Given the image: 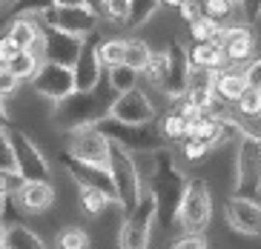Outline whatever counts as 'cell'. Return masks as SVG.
Returning a JSON list of instances; mask_svg holds the SVG:
<instances>
[{
    "label": "cell",
    "mask_w": 261,
    "mask_h": 249,
    "mask_svg": "<svg viewBox=\"0 0 261 249\" xmlns=\"http://www.w3.org/2000/svg\"><path fill=\"white\" fill-rule=\"evenodd\" d=\"M187 178L178 169L175 158L169 149L152 152V166H149V181H146V192L152 195L155 204V224H161V229H172L178 224V209L187 192Z\"/></svg>",
    "instance_id": "1"
},
{
    "label": "cell",
    "mask_w": 261,
    "mask_h": 249,
    "mask_svg": "<svg viewBox=\"0 0 261 249\" xmlns=\"http://www.w3.org/2000/svg\"><path fill=\"white\" fill-rule=\"evenodd\" d=\"M115 98H107L100 86L89 92H72L66 95L63 100H58L52 109V121L58 129L63 132H77V129H89L100 121V118H107L109 115V106H112Z\"/></svg>",
    "instance_id": "2"
},
{
    "label": "cell",
    "mask_w": 261,
    "mask_h": 249,
    "mask_svg": "<svg viewBox=\"0 0 261 249\" xmlns=\"http://www.w3.org/2000/svg\"><path fill=\"white\" fill-rule=\"evenodd\" d=\"M92 129H98L100 135L107 137L109 144H115V146H121L123 152H158V149H164V141L161 137V132L149 123V126H132V123H121V121H115V118H100L98 123H95Z\"/></svg>",
    "instance_id": "3"
},
{
    "label": "cell",
    "mask_w": 261,
    "mask_h": 249,
    "mask_svg": "<svg viewBox=\"0 0 261 249\" xmlns=\"http://www.w3.org/2000/svg\"><path fill=\"white\" fill-rule=\"evenodd\" d=\"M6 137H9V146H12V160H15L17 178L23 183H52V169H49L43 152L38 149V144L23 129L9 126Z\"/></svg>",
    "instance_id": "4"
},
{
    "label": "cell",
    "mask_w": 261,
    "mask_h": 249,
    "mask_svg": "<svg viewBox=\"0 0 261 249\" xmlns=\"http://www.w3.org/2000/svg\"><path fill=\"white\" fill-rule=\"evenodd\" d=\"M107 169L115 181V204L121 206L123 212H129L132 206L138 204L141 198V175H138V166L132 160L129 152H123L121 146L109 144V160H107Z\"/></svg>",
    "instance_id": "5"
},
{
    "label": "cell",
    "mask_w": 261,
    "mask_h": 249,
    "mask_svg": "<svg viewBox=\"0 0 261 249\" xmlns=\"http://www.w3.org/2000/svg\"><path fill=\"white\" fill-rule=\"evenodd\" d=\"M210 218H213V198H210L207 181L204 178H190L181 209H178V224L187 235H201L210 227Z\"/></svg>",
    "instance_id": "6"
},
{
    "label": "cell",
    "mask_w": 261,
    "mask_h": 249,
    "mask_svg": "<svg viewBox=\"0 0 261 249\" xmlns=\"http://www.w3.org/2000/svg\"><path fill=\"white\" fill-rule=\"evenodd\" d=\"M155 227V204L149 192H141L138 204L126 212L118 235V249H149Z\"/></svg>",
    "instance_id": "7"
},
{
    "label": "cell",
    "mask_w": 261,
    "mask_h": 249,
    "mask_svg": "<svg viewBox=\"0 0 261 249\" xmlns=\"http://www.w3.org/2000/svg\"><path fill=\"white\" fill-rule=\"evenodd\" d=\"M261 192V144L238 135L236 149V198H258Z\"/></svg>",
    "instance_id": "8"
},
{
    "label": "cell",
    "mask_w": 261,
    "mask_h": 249,
    "mask_svg": "<svg viewBox=\"0 0 261 249\" xmlns=\"http://www.w3.org/2000/svg\"><path fill=\"white\" fill-rule=\"evenodd\" d=\"M38 20L46 26V29H58V32H69V35H77V38H86L98 32L100 15L92 12L89 6H75V9H58L49 6L43 15H38Z\"/></svg>",
    "instance_id": "9"
},
{
    "label": "cell",
    "mask_w": 261,
    "mask_h": 249,
    "mask_svg": "<svg viewBox=\"0 0 261 249\" xmlns=\"http://www.w3.org/2000/svg\"><path fill=\"white\" fill-rule=\"evenodd\" d=\"M164 54H167V72H164V80L158 89L167 98L181 100L187 86H190V75H192V63H190V54H187V46L181 40H172Z\"/></svg>",
    "instance_id": "10"
},
{
    "label": "cell",
    "mask_w": 261,
    "mask_h": 249,
    "mask_svg": "<svg viewBox=\"0 0 261 249\" xmlns=\"http://www.w3.org/2000/svg\"><path fill=\"white\" fill-rule=\"evenodd\" d=\"M61 163L63 169L69 172V178L77 183L81 189H95L100 192L103 198H109L112 204H115V181H112V175H109L107 166H92V163H84V160L72 158L69 152H63L61 155Z\"/></svg>",
    "instance_id": "11"
},
{
    "label": "cell",
    "mask_w": 261,
    "mask_h": 249,
    "mask_svg": "<svg viewBox=\"0 0 261 249\" xmlns=\"http://www.w3.org/2000/svg\"><path fill=\"white\" fill-rule=\"evenodd\" d=\"M98 43H100V32H92V35L84 38L81 54H77L75 66H72L75 92H89L95 86H100V80H103V66L98 61Z\"/></svg>",
    "instance_id": "12"
},
{
    "label": "cell",
    "mask_w": 261,
    "mask_h": 249,
    "mask_svg": "<svg viewBox=\"0 0 261 249\" xmlns=\"http://www.w3.org/2000/svg\"><path fill=\"white\" fill-rule=\"evenodd\" d=\"M109 118H115L121 123H132V126H149L155 121V106L146 98V92L129 89L123 95H115V100L109 106Z\"/></svg>",
    "instance_id": "13"
},
{
    "label": "cell",
    "mask_w": 261,
    "mask_h": 249,
    "mask_svg": "<svg viewBox=\"0 0 261 249\" xmlns=\"http://www.w3.org/2000/svg\"><path fill=\"white\" fill-rule=\"evenodd\" d=\"M32 89L43 95L49 100H63L66 95L75 92V80H72V69L66 66H58V63H40L38 72L32 75Z\"/></svg>",
    "instance_id": "14"
},
{
    "label": "cell",
    "mask_w": 261,
    "mask_h": 249,
    "mask_svg": "<svg viewBox=\"0 0 261 249\" xmlns=\"http://www.w3.org/2000/svg\"><path fill=\"white\" fill-rule=\"evenodd\" d=\"M81 46H84V38L43 26V63H58V66L72 69L81 54Z\"/></svg>",
    "instance_id": "15"
},
{
    "label": "cell",
    "mask_w": 261,
    "mask_h": 249,
    "mask_svg": "<svg viewBox=\"0 0 261 249\" xmlns=\"http://www.w3.org/2000/svg\"><path fill=\"white\" fill-rule=\"evenodd\" d=\"M72 158L84 160V163L92 166H107L109 160V141L100 135L98 129H77L69 137V149H66Z\"/></svg>",
    "instance_id": "16"
},
{
    "label": "cell",
    "mask_w": 261,
    "mask_h": 249,
    "mask_svg": "<svg viewBox=\"0 0 261 249\" xmlns=\"http://www.w3.org/2000/svg\"><path fill=\"white\" fill-rule=\"evenodd\" d=\"M224 212H227V224L238 235L261 238V204L255 198H236L232 195L227 201V206H224Z\"/></svg>",
    "instance_id": "17"
},
{
    "label": "cell",
    "mask_w": 261,
    "mask_h": 249,
    "mask_svg": "<svg viewBox=\"0 0 261 249\" xmlns=\"http://www.w3.org/2000/svg\"><path fill=\"white\" fill-rule=\"evenodd\" d=\"M255 49V38L247 26H230L221 32V52L227 61L232 63H244Z\"/></svg>",
    "instance_id": "18"
},
{
    "label": "cell",
    "mask_w": 261,
    "mask_h": 249,
    "mask_svg": "<svg viewBox=\"0 0 261 249\" xmlns=\"http://www.w3.org/2000/svg\"><path fill=\"white\" fill-rule=\"evenodd\" d=\"M15 195H17V204L26 212H46L55 201L52 183H20Z\"/></svg>",
    "instance_id": "19"
},
{
    "label": "cell",
    "mask_w": 261,
    "mask_h": 249,
    "mask_svg": "<svg viewBox=\"0 0 261 249\" xmlns=\"http://www.w3.org/2000/svg\"><path fill=\"white\" fill-rule=\"evenodd\" d=\"M40 32H43V23H40L35 15L12 17V23L6 26V35L17 43V49H29V46L40 38Z\"/></svg>",
    "instance_id": "20"
},
{
    "label": "cell",
    "mask_w": 261,
    "mask_h": 249,
    "mask_svg": "<svg viewBox=\"0 0 261 249\" xmlns=\"http://www.w3.org/2000/svg\"><path fill=\"white\" fill-rule=\"evenodd\" d=\"M187 54H190L192 69L221 72L224 63H227V58H224V52H221V46L218 43H192L190 49H187Z\"/></svg>",
    "instance_id": "21"
},
{
    "label": "cell",
    "mask_w": 261,
    "mask_h": 249,
    "mask_svg": "<svg viewBox=\"0 0 261 249\" xmlns=\"http://www.w3.org/2000/svg\"><path fill=\"white\" fill-rule=\"evenodd\" d=\"M213 89H215V95H218L224 103H236L238 95L247 89L244 72H238V69H221V72H215Z\"/></svg>",
    "instance_id": "22"
},
{
    "label": "cell",
    "mask_w": 261,
    "mask_h": 249,
    "mask_svg": "<svg viewBox=\"0 0 261 249\" xmlns=\"http://www.w3.org/2000/svg\"><path fill=\"white\" fill-rule=\"evenodd\" d=\"M3 249H46V243L40 241L29 227H23V224H12V227H6Z\"/></svg>",
    "instance_id": "23"
},
{
    "label": "cell",
    "mask_w": 261,
    "mask_h": 249,
    "mask_svg": "<svg viewBox=\"0 0 261 249\" xmlns=\"http://www.w3.org/2000/svg\"><path fill=\"white\" fill-rule=\"evenodd\" d=\"M158 6H161V0H129V12H126L123 26H126V29H141V26L158 12Z\"/></svg>",
    "instance_id": "24"
},
{
    "label": "cell",
    "mask_w": 261,
    "mask_h": 249,
    "mask_svg": "<svg viewBox=\"0 0 261 249\" xmlns=\"http://www.w3.org/2000/svg\"><path fill=\"white\" fill-rule=\"evenodd\" d=\"M109 75H107V80H109V89L115 92V95H123V92H129V89H138V77H141V72H135V69H129V66H112V69H107Z\"/></svg>",
    "instance_id": "25"
},
{
    "label": "cell",
    "mask_w": 261,
    "mask_h": 249,
    "mask_svg": "<svg viewBox=\"0 0 261 249\" xmlns=\"http://www.w3.org/2000/svg\"><path fill=\"white\" fill-rule=\"evenodd\" d=\"M158 132H161L164 141H184V137H190V126H187L184 115L178 112V109H169V112L164 115Z\"/></svg>",
    "instance_id": "26"
},
{
    "label": "cell",
    "mask_w": 261,
    "mask_h": 249,
    "mask_svg": "<svg viewBox=\"0 0 261 249\" xmlns=\"http://www.w3.org/2000/svg\"><path fill=\"white\" fill-rule=\"evenodd\" d=\"M221 32H224L221 23L210 20V17H204V15L195 23H190V35H192L195 43H218L221 46Z\"/></svg>",
    "instance_id": "27"
},
{
    "label": "cell",
    "mask_w": 261,
    "mask_h": 249,
    "mask_svg": "<svg viewBox=\"0 0 261 249\" xmlns=\"http://www.w3.org/2000/svg\"><path fill=\"white\" fill-rule=\"evenodd\" d=\"M123 49H126V40H121V38L103 40V38H100V43H98V61H100V66H103V69L121 66V63H123Z\"/></svg>",
    "instance_id": "28"
},
{
    "label": "cell",
    "mask_w": 261,
    "mask_h": 249,
    "mask_svg": "<svg viewBox=\"0 0 261 249\" xmlns=\"http://www.w3.org/2000/svg\"><path fill=\"white\" fill-rule=\"evenodd\" d=\"M230 123L236 126V132L241 137H250V141H258L261 144V115H238L236 109H230Z\"/></svg>",
    "instance_id": "29"
},
{
    "label": "cell",
    "mask_w": 261,
    "mask_h": 249,
    "mask_svg": "<svg viewBox=\"0 0 261 249\" xmlns=\"http://www.w3.org/2000/svg\"><path fill=\"white\" fill-rule=\"evenodd\" d=\"M149 54H152V49H149L144 40L129 38V40H126V49H123V66L135 69V72H144L146 61H149Z\"/></svg>",
    "instance_id": "30"
},
{
    "label": "cell",
    "mask_w": 261,
    "mask_h": 249,
    "mask_svg": "<svg viewBox=\"0 0 261 249\" xmlns=\"http://www.w3.org/2000/svg\"><path fill=\"white\" fill-rule=\"evenodd\" d=\"M38 66H40V61H38V58H32L29 52H17L15 58L6 63V69H9V72H12V75H15L20 83H23V80H32V75L38 72Z\"/></svg>",
    "instance_id": "31"
},
{
    "label": "cell",
    "mask_w": 261,
    "mask_h": 249,
    "mask_svg": "<svg viewBox=\"0 0 261 249\" xmlns=\"http://www.w3.org/2000/svg\"><path fill=\"white\" fill-rule=\"evenodd\" d=\"M58 249H89V232L81 227H63L58 232Z\"/></svg>",
    "instance_id": "32"
},
{
    "label": "cell",
    "mask_w": 261,
    "mask_h": 249,
    "mask_svg": "<svg viewBox=\"0 0 261 249\" xmlns=\"http://www.w3.org/2000/svg\"><path fill=\"white\" fill-rule=\"evenodd\" d=\"M232 9H236V0H201V15L215 23L227 20L232 15Z\"/></svg>",
    "instance_id": "33"
},
{
    "label": "cell",
    "mask_w": 261,
    "mask_h": 249,
    "mask_svg": "<svg viewBox=\"0 0 261 249\" xmlns=\"http://www.w3.org/2000/svg\"><path fill=\"white\" fill-rule=\"evenodd\" d=\"M164 72H167V54H164V52H152V54H149V61H146V66H144V72H141V75H144L146 80L152 83V86H161Z\"/></svg>",
    "instance_id": "34"
},
{
    "label": "cell",
    "mask_w": 261,
    "mask_h": 249,
    "mask_svg": "<svg viewBox=\"0 0 261 249\" xmlns=\"http://www.w3.org/2000/svg\"><path fill=\"white\" fill-rule=\"evenodd\" d=\"M112 204L109 198H103L100 192H95V189H81V209L86 212V215H100V212L107 209V206Z\"/></svg>",
    "instance_id": "35"
},
{
    "label": "cell",
    "mask_w": 261,
    "mask_h": 249,
    "mask_svg": "<svg viewBox=\"0 0 261 249\" xmlns=\"http://www.w3.org/2000/svg\"><path fill=\"white\" fill-rule=\"evenodd\" d=\"M232 106H236L238 115H261V92L247 86V89L238 95V100Z\"/></svg>",
    "instance_id": "36"
},
{
    "label": "cell",
    "mask_w": 261,
    "mask_h": 249,
    "mask_svg": "<svg viewBox=\"0 0 261 249\" xmlns=\"http://www.w3.org/2000/svg\"><path fill=\"white\" fill-rule=\"evenodd\" d=\"M52 6V0H12V15L20 17V15H43L46 9Z\"/></svg>",
    "instance_id": "37"
},
{
    "label": "cell",
    "mask_w": 261,
    "mask_h": 249,
    "mask_svg": "<svg viewBox=\"0 0 261 249\" xmlns=\"http://www.w3.org/2000/svg\"><path fill=\"white\" fill-rule=\"evenodd\" d=\"M126 12H129V0H103L100 17H107L112 23H123L126 20Z\"/></svg>",
    "instance_id": "38"
},
{
    "label": "cell",
    "mask_w": 261,
    "mask_h": 249,
    "mask_svg": "<svg viewBox=\"0 0 261 249\" xmlns=\"http://www.w3.org/2000/svg\"><path fill=\"white\" fill-rule=\"evenodd\" d=\"M20 178H17V172L15 169H6V172H0V195H15L17 189H20Z\"/></svg>",
    "instance_id": "39"
},
{
    "label": "cell",
    "mask_w": 261,
    "mask_h": 249,
    "mask_svg": "<svg viewBox=\"0 0 261 249\" xmlns=\"http://www.w3.org/2000/svg\"><path fill=\"white\" fill-rule=\"evenodd\" d=\"M181 144H184L181 149H184V158H187V160H201V158L210 152L207 146L201 144V141H195V137H184Z\"/></svg>",
    "instance_id": "40"
},
{
    "label": "cell",
    "mask_w": 261,
    "mask_h": 249,
    "mask_svg": "<svg viewBox=\"0 0 261 249\" xmlns=\"http://www.w3.org/2000/svg\"><path fill=\"white\" fill-rule=\"evenodd\" d=\"M17 86H20V80H17V77L12 75L6 66H0V98H9V95H15Z\"/></svg>",
    "instance_id": "41"
},
{
    "label": "cell",
    "mask_w": 261,
    "mask_h": 249,
    "mask_svg": "<svg viewBox=\"0 0 261 249\" xmlns=\"http://www.w3.org/2000/svg\"><path fill=\"white\" fill-rule=\"evenodd\" d=\"M17 52H20V49H17V43L9 38L6 32H3V35H0V66H6V63L12 61Z\"/></svg>",
    "instance_id": "42"
},
{
    "label": "cell",
    "mask_w": 261,
    "mask_h": 249,
    "mask_svg": "<svg viewBox=\"0 0 261 249\" xmlns=\"http://www.w3.org/2000/svg\"><path fill=\"white\" fill-rule=\"evenodd\" d=\"M244 80L250 89H258L261 92V58H255V61H250V66L244 69Z\"/></svg>",
    "instance_id": "43"
},
{
    "label": "cell",
    "mask_w": 261,
    "mask_h": 249,
    "mask_svg": "<svg viewBox=\"0 0 261 249\" xmlns=\"http://www.w3.org/2000/svg\"><path fill=\"white\" fill-rule=\"evenodd\" d=\"M238 9L247 23H255L261 17V0H238Z\"/></svg>",
    "instance_id": "44"
},
{
    "label": "cell",
    "mask_w": 261,
    "mask_h": 249,
    "mask_svg": "<svg viewBox=\"0 0 261 249\" xmlns=\"http://www.w3.org/2000/svg\"><path fill=\"white\" fill-rule=\"evenodd\" d=\"M6 169H15V160H12V146H9L6 132H0V172Z\"/></svg>",
    "instance_id": "45"
},
{
    "label": "cell",
    "mask_w": 261,
    "mask_h": 249,
    "mask_svg": "<svg viewBox=\"0 0 261 249\" xmlns=\"http://www.w3.org/2000/svg\"><path fill=\"white\" fill-rule=\"evenodd\" d=\"M169 249H207V241L201 235H184V238H178Z\"/></svg>",
    "instance_id": "46"
},
{
    "label": "cell",
    "mask_w": 261,
    "mask_h": 249,
    "mask_svg": "<svg viewBox=\"0 0 261 249\" xmlns=\"http://www.w3.org/2000/svg\"><path fill=\"white\" fill-rule=\"evenodd\" d=\"M178 12H181V17H184L187 23H195L201 17V3L198 0H184V3L178 6Z\"/></svg>",
    "instance_id": "47"
},
{
    "label": "cell",
    "mask_w": 261,
    "mask_h": 249,
    "mask_svg": "<svg viewBox=\"0 0 261 249\" xmlns=\"http://www.w3.org/2000/svg\"><path fill=\"white\" fill-rule=\"evenodd\" d=\"M52 6H58V9H75V6H86V0H52Z\"/></svg>",
    "instance_id": "48"
},
{
    "label": "cell",
    "mask_w": 261,
    "mask_h": 249,
    "mask_svg": "<svg viewBox=\"0 0 261 249\" xmlns=\"http://www.w3.org/2000/svg\"><path fill=\"white\" fill-rule=\"evenodd\" d=\"M9 126H12L9 123V112H6V106H3V98H0V132H6Z\"/></svg>",
    "instance_id": "49"
},
{
    "label": "cell",
    "mask_w": 261,
    "mask_h": 249,
    "mask_svg": "<svg viewBox=\"0 0 261 249\" xmlns=\"http://www.w3.org/2000/svg\"><path fill=\"white\" fill-rule=\"evenodd\" d=\"M86 6L92 9V12H98V15H100V9H103V0H86Z\"/></svg>",
    "instance_id": "50"
},
{
    "label": "cell",
    "mask_w": 261,
    "mask_h": 249,
    "mask_svg": "<svg viewBox=\"0 0 261 249\" xmlns=\"http://www.w3.org/2000/svg\"><path fill=\"white\" fill-rule=\"evenodd\" d=\"M3 238H6V224L0 220V249H3Z\"/></svg>",
    "instance_id": "51"
},
{
    "label": "cell",
    "mask_w": 261,
    "mask_h": 249,
    "mask_svg": "<svg viewBox=\"0 0 261 249\" xmlns=\"http://www.w3.org/2000/svg\"><path fill=\"white\" fill-rule=\"evenodd\" d=\"M161 3H167V6H172V9H178V6H181V3H184V0H161Z\"/></svg>",
    "instance_id": "52"
},
{
    "label": "cell",
    "mask_w": 261,
    "mask_h": 249,
    "mask_svg": "<svg viewBox=\"0 0 261 249\" xmlns=\"http://www.w3.org/2000/svg\"><path fill=\"white\" fill-rule=\"evenodd\" d=\"M6 204H9V198H6V195H0V215L6 212Z\"/></svg>",
    "instance_id": "53"
},
{
    "label": "cell",
    "mask_w": 261,
    "mask_h": 249,
    "mask_svg": "<svg viewBox=\"0 0 261 249\" xmlns=\"http://www.w3.org/2000/svg\"><path fill=\"white\" fill-rule=\"evenodd\" d=\"M198 3H201V0H198Z\"/></svg>",
    "instance_id": "54"
},
{
    "label": "cell",
    "mask_w": 261,
    "mask_h": 249,
    "mask_svg": "<svg viewBox=\"0 0 261 249\" xmlns=\"http://www.w3.org/2000/svg\"><path fill=\"white\" fill-rule=\"evenodd\" d=\"M236 3H238V0H236Z\"/></svg>",
    "instance_id": "55"
}]
</instances>
